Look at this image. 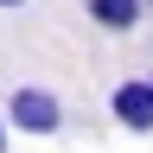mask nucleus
<instances>
[{
  "mask_svg": "<svg viewBox=\"0 0 153 153\" xmlns=\"http://www.w3.org/2000/svg\"><path fill=\"white\" fill-rule=\"evenodd\" d=\"M7 121L13 128H26V134H57L64 128V102H57L51 89H13V102H7Z\"/></svg>",
  "mask_w": 153,
  "mask_h": 153,
  "instance_id": "nucleus-1",
  "label": "nucleus"
},
{
  "mask_svg": "<svg viewBox=\"0 0 153 153\" xmlns=\"http://www.w3.org/2000/svg\"><path fill=\"white\" fill-rule=\"evenodd\" d=\"M108 108H115V121H121V128L147 134V128H153V76H128V83H115Z\"/></svg>",
  "mask_w": 153,
  "mask_h": 153,
  "instance_id": "nucleus-2",
  "label": "nucleus"
},
{
  "mask_svg": "<svg viewBox=\"0 0 153 153\" xmlns=\"http://www.w3.org/2000/svg\"><path fill=\"white\" fill-rule=\"evenodd\" d=\"M89 19L102 32H128V26H140V13H147V0H83Z\"/></svg>",
  "mask_w": 153,
  "mask_h": 153,
  "instance_id": "nucleus-3",
  "label": "nucleus"
},
{
  "mask_svg": "<svg viewBox=\"0 0 153 153\" xmlns=\"http://www.w3.org/2000/svg\"><path fill=\"white\" fill-rule=\"evenodd\" d=\"M0 153H7V121H0Z\"/></svg>",
  "mask_w": 153,
  "mask_h": 153,
  "instance_id": "nucleus-4",
  "label": "nucleus"
},
{
  "mask_svg": "<svg viewBox=\"0 0 153 153\" xmlns=\"http://www.w3.org/2000/svg\"><path fill=\"white\" fill-rule=\"evenodd\" d=\"M0 7H19V0H0Z\"/></svg>",
  "mask_w": 153,
  "mask_h": 153,
  "instance_id": "nucleus-5",
  "label": "nucleus"
}]
</instances>
